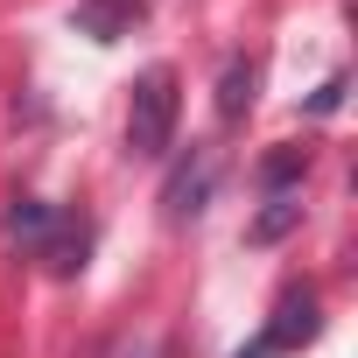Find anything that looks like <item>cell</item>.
Wrapping results in <instances>:
<instances>
[{
	"label": "cell",
	"instance_id": "cell-5",
	"mask_svg": "<svg viewBox=\"0 0 358 358\" xmlns=\"http://www.w3.org/2000/svg\"><path fill=\"white\" fill-rule=\"evenodd\" d=\"M85 253H92V225H85V218H71V211H57V225H50V239H43L50 274H57V281H71V274L85 267Z\"/></svg>",
	"mask_w": 358,
	"mask_h": 358
},
{
	"label": "cell",
	"instance_id": "cell-3",
	"mask_svg": "<svg viewBox=\"0 0 358 358\" xmlns=\"http://www.w3.org/2000/svg\"><path fill=\"white\" fill-rule=\"evenodd\" d=\"M316 330H323V309H316V295H309V288H288V295L274 302L267 330H260V337H253L239 358H288V351L316 344Z\"/></svg>",
	"mask_w": 358,
	"mask_h": 358
},
{
	"label": "cell",
	"instance_id": "cell-4",
	"mask_svg": "<svg viewBox=\"0 0 358 358\" xmlns=\"http://www.w3.org/2000/svg\"><path fill=\"white\" fill-rule=\"evenodd\" d=\"M148 22V0H78L71 8V29L92 36V43H120Z\"/></svg>",
	"mask_w": 358,
	"mask_h": 358
},
{
	"label": "cell",
	"instance_id": "cell-7",
	"mask_svg": "<svg viewBox=\"0 0 358 358\" xmlns=\"http://www.w3.org/2000/svg\"><path fill=\"white\" fill-rule=\"evenodd\" d=\"M50 225H57V211H50L43 197H15V204H8V246H22V253H43Z\"/></svg>",
	"mask_w": 358,
	"mask_h": 358
},
{
	"label": "cell",
	"instance_id": "cell-6",
	"mask_svg": "<svg viewBox=\"0 0 358 358\" xmlns=\"http://www.w3.org/2000/svg\"><path fill=\"white\" fill-rule=\"evenodd\" d=\"M253 85H260V64H253V57H232V64L218 71V120H225V127H239V120L253 113Z\"/></svg>",
	"mask_w": 358,
	"mask_h": 358
},
{
	"label": "cell",
	"instance_id": "cell-8",
	"mask_svg": "<svg viewBox=\"0 0 358 358\" xmlns=\"http://www.w3.org/2000/svg\"><path fill=\"white\" fill-rule=\"evenodd\" d=\"M302 225V197L295 190H281V197H267V211L246 225V246H274V239H288Z\"/></svg>",
	"mask_w": 358,
	"mask_h": 358
},
{
	"label": "cell",
	"instance_id": "cell-9",
	"mask_svg": "<svg viewBox=\"0 0 358 358\" xmlns=\"http://www.w3.org/2000/svg\"><path fill=\"white\" fill-rule=\"evenodd\" d=\"M302 169H309V148H281V155H267V162H260V183H267V197L295 190V183H302Z\"/></svg>",
	"mask_w": 358,
	"mask_h": 358
},
{
	"label": "cell",
	"instance_id": "cell-1",
	"mask_svg": "<svg viewBox=\"0 0 358 358\" xmlns=\"http://www.w3.org/2000/svg\"><path fill=\"white\" fill-rule=\"evenodd\" d=\"M176 120H183V92H176V71L155 64L134 78L127 92V155L134 162H162L176 148Z\"/></svg>",
	"mask_w": 358,
	"mask_h": 358
},
{
	"label": "cell",
	"instance_id": "cell-10",
	"mask_svg": "<svg viewBox=\"0 0 358 358\" xmlns=\"http://www.w3.org/2000/svg\"><path fill=\"white\" fill-rule=\"evenodd\" d=\"M337 106H344V71H337V78H323V92L309 99V113H316V120H330Z\"/></svg>",
	"mask_w": 358,
	"mask_h": 358
},
{
	"label": "cell",
	"instance_id": "cell-2",
	"mask_svg": "<svg viewBox=\"0 0 358 358\" xmlns=\"http://www.w3.org/2000/svg\"><path fill=\"white\" fill-rule=\"evenodd\" d=\"M218 148L211 141H190V155L169 169V183H162V211H169V225H190L204 204H211V190H218Z\"/></svg>",
	"mask_w": 358,
	"mask_h": 358
}]
</instances>
